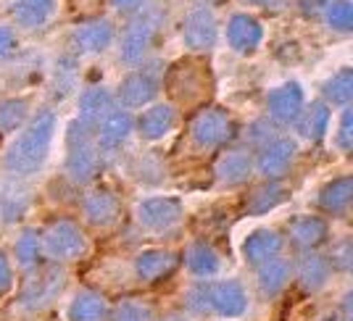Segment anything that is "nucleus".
Segmentation results:
<instances>
[{
    "label": "nucleus",
    "instance_id": "obj_1",
    "mask_svg": "<svg viewBox=\"0 0 353 321\" xmlns=\"http://www.w3.org/2000/svg\"><path fill=\"white\" fill-rule=\"evenodd\" d=\"M53 132H56V114L53 111H40L27 124V130L16 137L14 145L8 147V156H6L8 172H14L19 176L37 172L43 166L48 150H50Z\"/></svg>",
    "mask_w": 353,
    "mask_h": 321
},
{
    "label": "nucleus",
    "instance_id": "obj_2",
    "mask_svg": "<svg viewBox=\"0 0 353 321\" xmlns=\"http://www.w3.org/2000/svg\"><path fill=\"white\" fill-rule=\"evenodd\" d=\"M211 90H214V79L208 72V63L201 59L176 61L166 74V92L185 108L206 105Z\"/></svg>",
    "mask_w": 353,
    "mask_h": 321
},
{
    "label": "nucleus",
    "instance_id": "obj_3",
    "mask_svg": "<svg viewBox=\"0 0 353 321\" xmlns=\"http://www.w3.org/2000/svg\"><path fill=\"white\" fill-rule=\"evenodd\" d=\"M248 306L245 292L237 282H214L201 284L190 292V308L195 311H216L219 316H240Z\"/></svg>",
    "mask_w": 353,
    "mask_h": 321
},
{
    "label": "nucleus",
    "instance_id": "obj_4",
    "mask_svg": "<svg viewBox=\"0 0 353 321\" xmlns=\"http://www.w3.org/2000/svg\"><path fill=\"white\" fill-rule=\"evenodd\" d=\"M66 174L77 185H85L98 174V153L90 143V130L82 121H74L69 127V158H66Z\"/></svg>",
    "mask_w": 353,
    "mask_h": 321
},
{
    "label": "nucleus",
    "instance_id": "obj_5",
    "mask_svg": "<svg viewBox=\"0 0 353 321\" xmlns=\"http://www.w3.org/2000/svg\"><path fill=\"white\" fill-rule=\"evenodd\" d=\"M235 124L221 108H201L190 121V137L198 147H219L232 140Z\"/></svg>",
    "mask_w": 353,
    "mask_h": 321
},
{
    "label": "nucleus",
    "instance_id": "obj_6",
    "mask_svg": "<svg viewBox=\"0 0 353 321\" xmlns=\"http://www.w3.org/2000/svg\"><path fill=\"white\" fill-rule=\"evenodd\" d=\"M43 248L56 261H72L85 253V234L72 221H53L43 234Z\"/></svg>",
    "mask_w": 353,
    "mask_h": 321
},
{
    "label": "nucleus",
    "instance_id": "obj_7",
    "mask_svg": "<svg viewBox=\"0 0 353 321\" xmlns=\"http://www.w3.org/2000/svg\"><path fill=\"white\" fill-rule=\"evenodd\" d=\"M63 271L56 266H45L37 274H32L21 287V306L24 308H45L53 303V298L63 290Z\"/></svg>",
    "mask_w": 353,
    "mask_h": 321
},
{
    "label": "nucleus",
    "instance_id": "obj_8",
    "mask_svg": "<svg viewBox=\"0 0 353 321\" xmlns=\"http://www.w3.org/2000/svg\"><path fill=\"white\" fill-rule=\"evenodd\" d=\"M182 216V205L176 198H150L137 205V221L145 229H169Z\"/></svg>",
    "mask_w": 353,
    "mask_h": 321
},
{
    "label": "nucleus",
    "instance_id": "obj_9",
    "mask_svg": "<svg viewBox=\"0 0 353 321\" xmlns=\"http://www.w3.org/2000/svg\"><path fill=\"white\" fill-rule=\"evenodd\" d=\"M156 24H159L156 16H143L127 27L124 40H121V59L127 63H137L148 53V48L156 37V30H159Z\"/></svg>",
    "mask_w": 353,
    "mask_h": 321
},
{
    "label": "nucleus",
    "instance_id": "obj_10",
    "mask_svg": "<svg viewBox=\"0 0 353 321\" xmlns=\"http://www.w3.org/2000/svg\"><path fill=\"white\" fill-rule=\"evenodd\" d=\"M182 37L192 50H208L216 43V19L211 14V8L201 6V8L190 11L185 19V27H182Z\"/></svg>",
    "mask_w": 353,
    "mask_h": 321
},
{
    "label": "nucleus",
    "instance_id": "obj_11",
    "mask_svg": "<svg viewBox=\"0 0 353 321\" xmlns=\"http://www.w3.org/2000/svg\"><path fill=\"white\" fill-rule=\"evenodd\" d=\"M269 116L274 118V121H280V124H290L295 118L301 116V108H303V90L298 82H288V85H282V87L272 90V95H269Z\"/></svg>",
    "mask_w": 353,
    "mask_h": 321
},
{
    "label": "nucleus",
    "instance_id": "obj_12",
    "mask_svg": "<svg viewBox=\"0 0 353 321\" xmlns=\"http://www.w3.org/2000/svg\"><path fill=\"white\" fill-rule=\"evenodd\" d=\"M176 263H179V258H176L174 253L153 248V250H143L134 258V271H137V277L143 279V282H156V279L169 277L176 269Z\"/></svg>",
    "mask_w": 353,
    "mask_h": 321
},
{
    "label": "nucleus",
    "instance_id": "obj_13",
    "mask_svg": "<svg viewBox=\"0 0 353 321\" xmlns=\"http://www.w3.org/2000/svg\"><path fill=\"white\" fill-rule=\"evenodd\" d=\"M295 158V143L293 140H274L261 150L259 156V172L266 179H277L288 172V166Z\"/></svg>",
    "mask_w": 353,
    "mask_h": 321
},
{
    "label": "nucleus",
    "instance_id": "obj_14",
    "mask_svg": "<svg viewBox=\"0 0 353 321\" xmlns=\"http://www.w3.org/2000/svg\"><path fill=\"white\" fill-rule=\"evenodd\" d=\"M261 24L248 14H237L230 19V27H227V40L235 48L237 53H250L256 50L259 43H261Z\"/></svg>",
    "mask_w": 353,
    "mask_h": 321
},
{
    "label": "nucleus",
    "instance_id": "obj_15",
    "mask_svg": "<svg viewBox=\"0 0 353 321\" xmlns=\"http://www.w3.org/2000/svg\"><path fill=\"white\" fill-rule=\"evenodd\" d=\"M111 37H114L111 24L105 19H95L74 32V45L79 53H101L111 45Z\"/></svg>",
    "mask_w": 353,
    "mask_h": 321
},
{
    "label": "nucleus",
    "instance_id": "obj_16",
    "mask_svg": "<svg viewBox=\"0 0 353 321\" xmlns=\"http://www.w3.org/2000/svg\"><path fill=\"white\" fill-rule=\"evenodd\" d=\"M111 111H114V108H111V95H108V90L90 87L82 92V98H79V121H82L88 130L98 127Z\"/></svg>",
    "mask_w": 353,
    "mask_h": 321
},
{
    "label": "nucleus",
    "instance_id": "obj_17",
    "mask_svg": "<svg viewBox=\"0 0 353 321\" xmlns=\"http://www.w3.org/2000/svg\"><path fill=\"white\" fill-rule=\"evenodd\" d=\"M156 92H159V82L150 72L130 74L119 87V95L127 105H145L156 98Z\"/></svg>",
    "mask_w": 353,
    "mask_h": 321
},
{
    "label": "nucleus",
    "instance_id": "obj_18",
    "mask_svg": "<svg viewBox=\"0 0 353 321\" xmlns=\"http://www.w3.org/2000/svg\"><path fill=\"white\" fill-rule=\"evenodd\" d=\"M85 216L92 227H108V224H114L119 216V200L117 195H111L108 190H95L90 192L88 198H85Z\"/></svg>",
    "mask_w": 353,
    "mask_h": 321
},
{
    "label": "nucleus",
    "instance_id": "obj_19",
    "mask_svg": "<svg viewBox=\"0 0 353 321\" xmlns=\"http://www.w3.org/2000/svg\"><path fill=\"white\" fill-rule=\"evenodd\" d=\"M132 132V116L127 111H111L108 116L101 121V132H98V145L103 150H114L119 147Z\"/></svg>",
    "mask_w": 353,
    "mask_h": 321
},
{
    "label": "nucleus",
    "instance_id": "obj_20",
    "mask_svg": "<svg viewBox=\"0 0 353 321\" xmlns=\"http://www.w3.org/2000/svg\"><path fill=\"white\" fill-rule=\"evenodd\" d=\"M174 124L176 114L172 105H153L140 118V134L145 140H161L163 134H169V132L174 130Z\"/></svg>",
    "mask_w": 353,
    "mask_h": 321
},
{
    "label": "nucleus",
    "instance_id": "obj_21",
    "mask_svg": "<svg viewBox=\"0 0 353 321\" xmlns=\"http://www.w3.org/2000/svg\"><path fill=\"white\" fill-rule=\"evenodd\" d=\"M250 169H253V163L243 150H230L216 163V176L221 185H243L250 176Z\"/></svg>",
    "mask_w": 353,
    "mask_h": 321
},
{
    "label": "nucleus",
    "instance_id": "obj_22",
    "mask_svg": "<svg viewBox=\"0 0 353 321\" xmlns=\"http://www.w3.org/2000/svg\"><path fill=\"white\" fill-rule=\"evenodd\" d=\"M108 316V303L103 295L98 292H79L74 298L72 308H69V319L72 321H105Z\"/></svg>",
    "mask_w": 353,
    "mask_h": 321
},
{
    "label": "nucleus",
    "instance_id": "obj_23",
    "mask_svg": "<svg viewBox=\"0 0 353 321\" xmlns=\"http://www.w3.org/2000/svg\"><path fill=\"white\" fill-rule=\"evenodd\" d=\"M280 245H282V240L277 232H272V229H259V232H253L248 240H245L243 253H245V258H248L250 263H264L280 250Z\"/></svg>",
    "mask_w": 353,
    "mask_h": 321
},
{
    "label": "nucleus",
    "instance_id": "obj_24",
    "mask_svg": "<svg viewBox=\"0 0 353 321\" xmlns=\"http://www.w3.org/2000/svg\"><path fill=\"white\" fill-rule=\"evenodd\" d=\"M290 237L298 248H316L327 237V224L316 216H301L290 224Z\"/></svg>",
    "mask_w": 353,
    "mask_h": 321
},
{
    "label": "nucleus",
    "instance_id": "obj_25",
    "mask_svg": "<svg viewBox=\"0 0 353 321\" xmlns=\"http://www.w3.org/2000/svg\"><path fill=\"white\" fill-rule=\"evenodd\" d=\"M56 3L53 0H16L14 3V16L21 27H43L45 21L53 16Z\"/></svg>",
    "mask_w": 353,
    "mask_h": 321
},
{
    "label": "nucleus",
    "instance_id": "obj_26",
    "mask_svg": "<svg viewBox=\"0 0 353 321\" xmlns=\"http://www.w3.org/2000/svg\"><path fill=\"white\" fill-rule=\"evenodd\" d=\"M351 198H353V179L351 176H340V179L330 182V185L324 187L319 203H322L324 211L343 214V211L348 208V203H351Z\"/></svg>",
    "mask_w": 353,
    "mask_h": 321
},
{
    "label": "nucleus",
    "instance_id": "obj_27",
    "mask_svg": "<svg viewBox=\"0 0 353 321\" xmlns=\"http://www.w3.org/2000/svg\"><path fill=\"white\" fill-rule=\"evenodd\" d=\"M185 261H188V269H190L195 277H214L216 269H219V256L206 242L192 245L188 250V256H185Z\"/></svg>",
    "mask_w": 353,
    "mask_h": 321
},
{
    "label": "nucleus",
    "instance_id": "obj_28",
    "mask_svg": "<svg viewBox=\"0 0 353 321\" xmlns=\"http://www.w3.org/2000/svg\"><path fill=\"white\" fill-rule=\"evenodd\" d=\"M288 263L280 261V258H269V261L261 263L259 269V284H261V292L264 295H277V292L288 284Z\"/></svg>",
    "mask_w": 353,
    "mask_h": 321
},
{
    "label": "nucleus",
    "instance_id": "obj_29",
    "mask_svg": "<svg viewBox=\"0 0 353 321\" xmlns=\"http://www.w3.org/2000/svg\"><path fill=\"white\" fill-rule=\"evenodd\" d=\"M330 277V261L322 258V256H309L303 258L301 269H298V279L303 284V290H319L324 282Z\"/></svg>",
    "mask_w": 353,
    "mask_h": 321
},
{
    "label": "nucleus",
    "instance_id": "obj_30",
    "mask_svg": "<svg viewBox=\"0 0 353 321\" xmlns=\"http://www.w3.org/2000/svg\"><path fill=\"white\" fill-rule=\"evenodd\" d=\"M327 124H330L327 105L324 103H314L309 111H306V116L301 118V134L309 137L311 143H319L324 137V132H327Z\"/></svg>",
    "mask_w": 353,
    "mask_h": 321
},
{
    "label": "nucleus",
    "instance_id": "obj_31",
    "mask_svg": "<svg viewBox=\"0 0 353 321\" xmlns=\"http://www.w3.org/2000/svg\"><path fill=\"white\" fill-rule=\"evenodd\" d=\"M282 200H285V190H282L280 185H264V187L253 190V195H248L245 211L248 214H266L274 205H280Z\"/></svg>",
    "mask_w": 353,
    "mask_h": 321
},
{
    "label": "nucleus",
    "instance_id": "obj_32",
    "mask_svg": "<svg viewBox=\"0 0 353 321\" xmlns=\"http://www.w3.org/2000/svg\"><path fill=\"white\" fill-rule=\"evenodd\" d=\"M324 95L330 98L332 103H340V105H345V103L351 101L353 95V74L351 69H343L338 72L327 85H324Z\"/></svg>",
    "mask_w": 353,
    "mask_h": 321
},
{
    "label": "nucleus",
    "instance_id": "obj_33",
    "mask_svg": "<svg viewBox=\"0 0 353 321\" xmlns=\"http://www.w3.org/2000/svg\"><path fill=\"white\" fill-rule=\"evenodd\" d=\"M27 108L30 103L27 101H6L0 105V132H14L21 127V121L27 118Z\"/></svg>",
    "mask_w": 353,
    "mask_h": 321
},
{
    "label": "nucleus",
    "instance_id": "obj_34",
    "mask_svg": "<svg viewBox=\"0 0 353 321\" xmlns=\"http://www.w3.org/2000/svg\"><path fill=\"white\" fill-rule=\"evenodd\" d=\"M37 253H40V237L34 229H24L19 242H16V258L21 266H32L37 261Z\"/></svg>",
    "mask_w": 353,
    "mask_h": 321
},
{
    "label": "nucleus",
    "instance_id": "obj_35",
    "mask_svg": "<svg viewBox=\"0 0 353 321\" xmlns=\"http://www.w3.org/2000/svg\"><path fill=\"white\" fill-rule=\"evenodd\" d=\"M327 21L332 30L348 32L353 27V8L348 0H335L327 6Z\"/></svg>",
    "mask_w": 353,
    "mask_h": 321
},
{
    "label": "nucleus",
    "instance_id": "obj_36",
    "mask_svg": "<svg viewBox=\"0 0 353 321\" xmlns=\"http://www.w3.org/2000/svg\"><path fill=\"white\" fill-rule=\"evenodd\" d=\"M148 316H150V311L145 306H140L134 300H124L114 311V319L111 321H148Z\"/></svg>",
    "mask_w": 353,
    "mask_h": 321
},
{
    "label": "nucleus",
    "instance_id": "obj_37",
    "mask_svg": "<svg viewBox=\"0 0 353 321\" xmlns=\"http://www.w3.org/2000/svg\"><path fill=\"white\" fill-rule=\"evenodd\" d=\"M338 143L343 150H351L353 147V111L345 108L343 118H340V132H338Z\"/></svg>",
    "mask_w": 353,
    "mask_h": 321
},
{
    "label": "nucleus",
    "instance_id": "obj_38",
    "mask_svg": "<svg viewBox=\"0 0 353 321\" xmlns=\"http://www.w3.org/2000/svg\"><path fill=\"white\" fill-rule=\"evenodd\" d=\"M11 284H14V279H11V266H8L6 253L0 250V298L11 290Z\"/></svg>",
    "mask_w": 353,
    "mask_h": 321
},
{
    "label": "nucleus",
    "instance_id": "obj_39",
    "mask_svg": "<svg viewBox=\"0 0 353 321\" xmlns=\"http://www.w3.org/2000/svg\"><path fill=\"white\" fill-rule=\"evenodd\" d=\"M101 3H103V0H72L74 11H77V14H82V16H92V14H98V8H101Z\"/></svg>",
    "mask_w": 353,
    "mask_h": 321
},
{
    "label": "nucleus",
    "instance_id": "obj_40",
    "mask_svg": "<svg viewBox=\"0 0 353 321\" xmlns=\"http://www.w3.org/2000/svg\"><path fill=\"white\" fill-rule=\"evenodd\" d=\"M11 50H14V34H11V30L0 27V59H6Z\"/></svg>",
    "mask_w": 353,
    "mask_h": 321
},
{
    "label": "nucleus",
    "instance_id": "obj_41",
    "mask_svg": "<svg viewBox=\"0 0 353 321\" xmlns=\"http://www.w3.org/2000/svg\"><path fill=\"white\" fill-rule=\"evenodd\" d=\"M119 11H137L143 6V0H111Z\"/></svg>",
    "mask_w": 353,
    "mask_h": 321
},
{
    "label": "nucleus",
    "instance_id": "obj_42",
    "mask_svg": "<svg viewBox=\"0 0 353 321\" xmlns=\"http://www.w3.org/2000/svg\"><path fill=\"white\" fill-rule=\"evenodd\" d=\"M319 3H322V0H303V11H306V14H316V11H319Z\"/></svg>",
    "mask_w": 353,
    "mask_h": 321
},
{
    "label": "nucleus",
    "instance_id": "obj_43",
    "mask_svg": "<svg viewBox=\"0 0 353 321\" xmlns=\"http://www.w3.org/2000/svg\"><path fill=\"white\" fill-rule=\"evenodd\" d=\"M250 3H259V6H264V3H269V0H250Z\"/></svg>",
    "mask_w": 353,
    "mask_h": 321
},
{
    "label": "nucleus",
    "instance_id": "obj_44",
    "mask_svg": "<svg viewBox=\"0 0 353 321\" xmlns=\"http://www.w3.org/2000/svg\"><path fill=\"white\" fill-rule=\"evenodd\" d=\"M172 321H174V319H172Z\"/></svg>",
    "mask_w": 353,
    "mask_h": 321
}]
</instances>
